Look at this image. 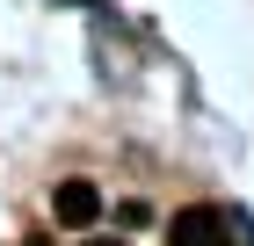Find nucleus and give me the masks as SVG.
Instances as JSON below:
<instances>
[{
	"mask_svg": "<svg viewBox=\"0 0 254 246\" xmlns=\"http://www.w3.org/2000/svg\"><path fill=\"white\" fill-rule=\"evenodd\" d=\"M51 217H59V225H95L102 217V189L95 181H59V189H51Z\"/></svg>",
	"mask_w": 254,
	"mask_h": 246,
	"instance_id": "obj_2",
	"label": "nucleus"
},
{
	"mask_svg": "<svg viewBox=\"0 0 254 246\" xmlns=\"http://www.w3.org/2000/svg\"><path fill=\"white\" fill-rule=\"evenodd\" d=\"M167 246H233V232H225V217L203 203L175 210V225H167Z\"/></svg>",
	"mask_w": 254,
	"mask_h": 246,
	"instance_id": "obj_1",
	"label": "nucleus"
},
{
	"mask_svg": "<svg viewBox=\"0 0 254 246\" xmlns=\"http://www.w3.org/2000/svg\"><path fill=\"white\" fill-rule=\"evenodd\" d=\"M80 246H124V239H80Z\"/></svg>",
	"mask_w": 254,
	"mask_h": 246,
	"instance_id": "obj_3",
	"label": "nucleus"
}]
</instances>
